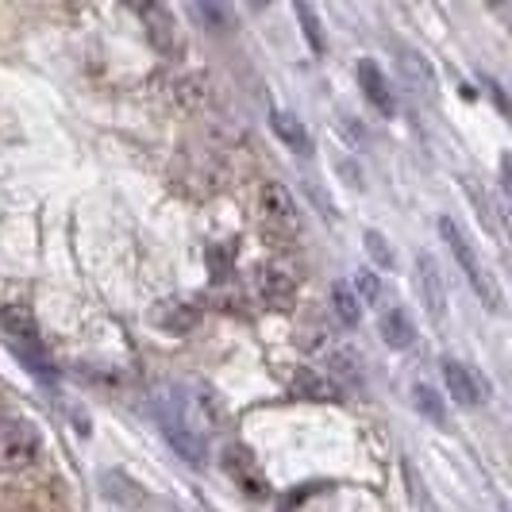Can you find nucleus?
I'll list each match as a JSON object with an SVG mask.
<instances>
[{
	"instance_id": "1",
	"label": "nucleus",
	"mask_w": 512,
	"mask_h": 512,
	"mask_svg": "<svg viewBox=\"0 0 512 512\" xmlns=\"http://www.w3.org/2000/svg\"><path fill=\"white\" fill-rule=\"evenodd\" d=\"M439 239L451 247V255H455V262L462 266V274H466L470 289L486 301V308H501V293H497V285H493V278H489V270L482 266V258H478V251H474V243L466 239V231H462L451 216H439Z\"/></svg>"
},
{
	"instance_id": "2",
	"label": "nucleus",
	"mask_w": 512,
	"mask_h": 512,
	"mask_svg": "<svg viewBox=\"0 0 512 512\" xmlns=\"http://www.w3.org/2000/svg\"><path fill=\"white\" fill-rule=\"evenodd\" d=\"M158 424H162L166 443H170L189 466H201V462H205V436L185 420V412H181L178 401H162V405H158Z\"/></svg>"
},
{
	"instance_id": "3",
	"label": "nucleus",
	"mask_w": 512,
	"mask_h": 512,
	"mask_svg": "<svg viewBox=\"0 0 512 512\" xmlns=\"http://www.w3.org/2000/svg\"><path fill=\"white\" fill-rule=\"evenodd\" d=\"M43 455L35 428L24 420H0V470H27Z\"/></svg>"
},
{
	"instance_id": "4",
	"label": "nucleus",
	"mask_w": 512,
	"mask_h": 512,
	"mask_svg": "<svg viewBox=\"0 0 512 512\" xmlns=\"http://www.w3.org/2000/svg\"><path fill=\"white\" fill-rule=\"evenodd\" d=\"M443 382H447L451 401H459L462 409L486 405L489 385H486V378H478L474 366H466V362H459V359H443Z\"/></svg>"
},
{
	"instance_id": "5",
	"label": "nucleus",
	"mask_w": 512,
	"mask_h": 512,
	"mask_svg": "<svg viewBox=\"0 0 512 512\" xmlns=\"http://www.w3.org/2000/svg\"><path fill=\"white\" fill-rule=\"evenodd\" d=\"M135 12H139L143 27H147V39H151L154 51L166 54V58L181 54L178 20H174V12H170V8H162V4H143V8H135Z\"/></svg>"
},
{
	"instance_id": "6",
	"label": "nucleus",
	"mask_w": 512,
	"mask_h": 512,
	"mask_svg": "<svg viewBox=\"0 0 512 512\" xmlns=\"http://www.w3.org/2000/svg\"><path fill=\"white\" fill-rule=\"evenodd\" d=\"M289 389H293V397H297V401H312V405H335V401L343 397V393H339V385H335L328 374L308 370V366H301V370L293 374Z\"/></svg>"
},
{
	"instance_id": "7",
	"label": "nucleus",
	"mask_w": 512,
	"mask_h": 512,
	"mask_svg": "<svg viewBox=\"0 0 512 512\" xmlns=\"http://www.w3.org/2000/svg\"><path fill=\"white\" fill-rule=\"evenodd\" d=\"M355 77H359V89L366 93V101L374 104L382 116H393V93H389V81H385L382 66L374 62V58H359V66H355Z\"/></svg>"
},
{
	"instance_id": "8",
	"label": "nucleus",
	"mask_w": 512,
	"mask_h": 512,
	"mask_svg": "<svg viewBox=\"0 0 512 512\" xmlns=\"http://www.w3.org/2000/svg\"><path fill=\"white\" fill-rule=\"evenodd\" d=\"M0 328L8 332L12 347H43V339H39V324H35V316H31V308L27 305H4L0 308Z\"/></svg>"
},
{
	"instance_id": "9",
	"label": "nucleus",
	"mask_w": 512,
	"mask_h": 512,
	"mask_svg": "<svg viewBox=\"0 0 512 512\" xmlns=\"http://www.w3.org/2000/svg\"><path fill=\"white\" fill-rule=\"evenodd\" d=\"M416 285L424 293V305L432 320H443V308H447V293H443V278H439V266L432 255L416 258Z\"/></svg>"
},
{
	"instance_id": "10",
	"label": "nucleus",
	"mask_w": 512,
	"mask_h": 512,
	"mask_svg": "<svg viewBox=\"0 0 512 512\" xmlns=\"http://www.w3.org/2000/svg\"><path fill=\"white\" fill-rule=\"evenodd\" d=\"M228 474L239 482V486L247 489L251 497H266V482H262V474H258V466H255V459L243 451V447H228Z\"/></svg>"
},
{
	"instance_id": "11",
	"label": "nucleus",
	"mask_w": 512,
	"mask_h": 512,
	"mask_svg": "<svg viewBox=\"0 0 512 512\" xmlns=\"http://www.w3.org/2000/svg\"><path fill=\"white\" fill-rule=\"evenodd\" d=\"M378 332H382L385 347H393V351H409L412 339H416V328L401 308H385L382 320H378Z\"/></svg>"
},
{
	"instance_id": "12",
	"label": "nucleus",
	"mask_w": 512,
	"mask_h": 512,
	"mask_svg": "<svg viewBox=\"0 0 512 512\" xmlns=\"http://www.w3.org/2000/svg\"><path fill=\"white\" fill-rule=\"evenodd\" d=\"M101 489L108 501H116V505H124V509H139V505H143V493H147V489H139L128 474H120V470H104Z\"/></svg>"
},
{
	"instance_id": "13",
	"label": "nucleus",
	"mask_w": 512,
	"mask_h": 512,
	"mask_svg": "<svg viewBox=\"0 0 512 512\" xmlns=\"http://www.w3.org/2000/svg\"><path fill=\"white\" fill-rule=\"evenodd\" d=\"M270 128H274V135L282 139L289 151L312 154V139H308L305 124H301L297 116H289V112H270Z\"/></svg>"
},
{
	"instance_id": "14",
	"label": "nucleus",
	"mask_w": 512,
	"mask_h": 512,
	"mask_svg": "<svg viewBox=\"0 0 512 512\" xmlns=\"http://www.w3.org/2000/svg\"><path fill=\"white\" fill-rule=\"evenodd\" d=\"M401 70H405V77L416 89H424V97H436V70H432V62L424 54L412 51V47H401Z\"/></svg>"
},
{
	"instance_id": "15",
	"label": "nucleus",
	"mask_w": 512,
	"mask_h": 512,
	"mask_svg": "<svg viewBox=\"0 0 512 512\" xmlns=\"http://www.w3.org/2000/svg\"><path fill=\"white\" fill-rule=\"evenodd\" d=\"M332 308H335V320H339L343 328H355L362 320V301L355 297V289L347 282L332 285Z\"/></svg>"
},
{
	"instance_id": "16",
	"label": "nucleus",
	"mask_w": 512,
	"mask_h": 512,
	"mask_svg": "<svg viewBox=\"0 0 512 512\" xmlns=\"http://www.w3.org/2000/svg\"><path fill=\"white\" fill-rule=\"evenodd\" d=\"M262 212L270 216V220H293V197H289V189L278 185V181H266V189H262Z\"/></svg>"
},
{
	"instance_id": "17",
	"label": "nucleus",
	"mask_w": 512,
	"mask_h": 512,
	"mask_svg": "<svg viewBox=\"0 0 512 512\" xmlns=\"http://www.w3.org/2000/svg\"><path fill=\"white\" fill-rule=\"evenodd\" d=\"M412 405H416L420 416H428L432 424H443V420H447V409H443V401H439V393L432 385H424V382L412 385Z\"/></svg>"
},
{
	"instance_id": "18",
	"label": "nucleus",
	"mask_w": 512,
	"mask_h": 512,
	"mask_svg": "<svg viewBox=\"0 0 512 512\" xmlns=\"http://www.w3.org/2000/svg\"><path fill=\"white\" fill-rule=\"evenodd\" d=\"M293 16H297V20H301V27H305V39H308V47H312V54L328 51V43H324V27H320V16H316L308 4H293Z\"/></svg>"
},
{
	"instance_id": "19",
	"label": "nucleus",
	"mask_w": 512,
	"mask_h": 512,
	"mask_svg": "<svg viewBox=\"0 0 512 512\" xmlns=\"http://www.w3.org/2000/svg\"><path fill=\"white\" fill-rule=\"evenodd\" d=\"M258 289H262L266 301H285V297L293 293V282H289L285 274H278V270H262V274H258Z\"/></svg>"
},
{
	"instance_id": "20",
	"label": "nucleus",
	"mask_w": 512,
	"mask_h": 512,
	"mask_svg": "<svg viewBox=\"0 0 512 512\" xmlns=\"http://www.w3.org/2000/svg\"><path fill=\"white\" fill-rule=\"evenodd\" d=\"M366 255L374 258V266H382V270L393 266V251H389L385 235H378V231H366Z\"/></svg>"
},
{
	"instance_id": "21",
	"label": "nucleus",
	"mask_w": 512,
	"mask_h": 512,
	"mask_svg": "<svg viewBox=\"0 0 512 512\" xmlns=\"http://www.w3.org/2000/svg\"><path fill=\"white\" fill-rule=\"evenodd\" d=\"M208 266H212V274H216V282H228L231 278V266H235V255H231L228 247H208Z\"/></svg>"
},
{
	"instance_id": "22",
	"label": "nucleus",
	"mask_w": 512,
	"mask_h": 512,
	"mask_svg": "<svg viewBox=\"0 0 512 512\" xmlns=\"http://www.w3.org/2000/svg\"><path fill=\"white\" fill-rule=\"evenodd\" d=\"M193 16H197V20H205V24H212L216 31H228L231 27L228 12H224V8H216V4H193Z\"/></svg>"
},
{
	"instance_id": "23",
	"label": "nucleus",
	"mask_w": 512,
	"mask_h": 512,
	"mask_svg": "<svg viewBox=\"0 0 512 512\" xmlns=\"http://www.w3.org/2000/svg\"><path fill=\"white\" fill-rule=\"evenodd\" d=\"M466 185V197H470V205L478 208V216L486 220V224H493V208H489V197H486V189H478V181H462Z\"/></svg>"
},
{
	"instance_id": "24",
	"label": "nucleus",
	"mask_w": 512,
	"mask_h": 512,
	"mask_svg": "<svg viewBox=\"0 0 512 512\" xmlns=\"http://www.w3.org/2000/svg\"><path fill=\"white\" fill-rule=\"evenodd\" d=\"M332 366L339 370V374H343V378H351V382H359V378H362V374H359L362 362L355 359V355H347V351H335V355H332Z\"/></svg>"
},
{
	"instance_id": "25",
	"label": "nucleus",
	"mask_w": 512,
	"mask_h": 512,
	"mask_svg": "<svg viewBox=\"0 0 512 512\" xmlns=\"http://www.w3.org/2000/svg\"><path fill=\"white\" fill-rule=\"evenodd\" d=\"M378 289H382V285H378V278H374V274H370V270H359V278H355V297H370V301H374V297H378Z\"/></svg>"
}]
</instances>
